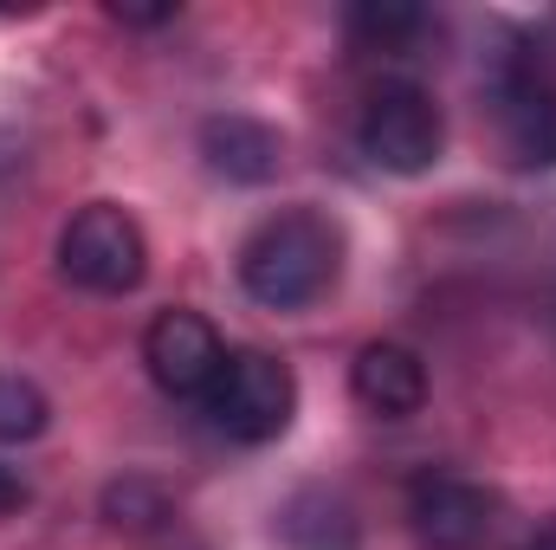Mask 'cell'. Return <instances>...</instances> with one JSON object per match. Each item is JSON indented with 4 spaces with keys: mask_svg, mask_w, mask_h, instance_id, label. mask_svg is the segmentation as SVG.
I'll use <instances>...</instances> for the list:
<instances>
[{
    "mask_svg": "<svg viewBox=\"0 0 556 550\" xmlns=\"http://www.w3.org/2000/svg\"><path fill=\"white\" fill-rule=\"evenodd\" d=\"M343 273V227L317 208H285L240 247V285L266 311H304Z\"/></svg>",
    "mask_w": 556,
    "mask_h": 550,
    "instance_id": "6da1fadb",
    "label": "cell"
},
{
    "mask_svg": "<svg viewBox=\"0 0 556 550\" xmlns=\"http://www.w3.org/2000/svg\"><path fill=\"white\" fill-rule=\"evenodd\" d=\"M59 273L72 278L78 291H98V298H124L137 291L149 273V240L142 227L117 208V201H91L65 221L59 234Z\"/></svg>",
    "mask_w": 556,
    "mask_h": 550,
    "instance_id": "7a4b0ae2",
    "label": "cell"
},
{
    "mask_svg": "<svg viewBox=\"0 0 556 550\" xmlns=\"http://www.w3.org/2000/svg\"><path fill=\"white\" fill-rule=\"evenodd\" d=\"M207 402V421L240 440V447H266L291 427V409H298V383L291 370L266 357V350H233L214 376V389L201 396Z\"/></svg>",
    "mask_w": 556,
    "mask_h": 550,
    "instance_id": "3957f363",
    "label": "cell"
},
{
    "mask_svg": "<svg viewBox=\"0 0 556 550\" xmlns=\"http://www.w3.org/2000/svg\"><path fill=\"white\" fill-rule=\"evenodd\" d=\"M356 142L389 175H427L440 162V149H446V117H440V104L420 85L389 78V85L369 91V104L356 117Z\"/></svg>",
    "mask_w": 556,
    "mask_h": 550,
    "instance_id": "277c9868",
    "label": "cell"
},
{
    "mask_svg": "<svg viewBox=\"0 0 556 550\" xmlns=\"http://www.w3.org/2000/svg\"><path fill=\"white\" fill-rule=\"evenodd\" d=\"M408 518L427 550H485L505 525V499L459 473H427L408 492Z\"/></svg>",
    "mask_w": 556,
    "mask_h": 550,
    "instance_id": "5b68a950",
    "label": "cell"
},
{
    "mask_svg": "<svg viewBox=\"0 0 556 550\" xmlns=\"http://www.w3.org/2000/svg\"><path fill=\"white\" fill-rule=\"evenodd\" d=\"M142 363L168 396H207L227 363V343L201 311H162L142 330Z\"/></svg>",
    "mask_w": 556,
    "mask_h": 550,
    "instance_id": "8992f818",
    "label": "cell"
},
{
    "mask_svg": "<svg viewBox=\"0 0 556 550\" xmlns=\"http://www.w3.org/2000/svg\"><path fill=\"white\" fill-rule=\"evenodd\" d=\"M350 396L382 421H408L427 402V363L402 343H369L350 370Z\"/></svg>",
    "mask_w": 556,
    "mask_h": 550,
    "instance_id": "52a82bcc",
    "label": "cell"
},
{
    "mask_svg": "<svg viewBox=\"0 0 556 550\" xmlns=\"http://www.w3.org/2000/svg\"><path fill=\"white\" fill-rule=\"evenodd\" d=\"M498 130L518 162H556V98L538 72L498 78Z\"/></svg>",
    "mask_w": 556,
    "mask_h": 550,
    "instance_id": "ba28073f",
    "label": "cell"
},
{
    "mask_svg": "<svg viewBox=\"0 0 556 550\" xmlns=\"http://www.w3.org/2000/svg\"><path fill=\"white\" fill-rule=\"evenodd\" d=\"M201 155L227 182H266L278 168V155H285V142L260 117H207L201 124Z\"/></svg>",
    "mask_w": 556,
    "mask_h": 550,
    "instance_id": "9c48e42d",
    "label": "cell"
},
{
    "mask_svg": "<svg viewBox=\"0 0 556 550\" xmlns=\"http://www.w3.org/2000/svg\"><path fill=\"white\" fill-rule=\"evenodd\" d=\"M278 538L291 550H356V512H350L343 492L304 486V492H291V505L278 512Z\"/></svg>",
    "mask_w": 556,
    "mask_h": 550,
    "instance_id": "30bf717a",
    "label": "cell"
},
{
    "mask_svg": "<svg viewBox=\"0 0 556 550\" xmlns=\"http://www.w3.org/2000/svg\"><path fill=\"white\" fill-rule=\"evenodd\" d=\"M350 33H356L363 46H376V52H402L415 33H427V13L408 7V0H363V7L350 13Z\"/></svg>",
    "mask_w": 556,
    "mask_h": 550,
    "instance_id": "8fae6325",
    "label": "cell"
},
{
    "mask_svg": "<svg viewBox=\"0 0 556 550\" xmlns=\"http://www.w3.org/2000/svg\"><path fill=\"white\" fill-rule=\"evenodd\" d=\"M52 421V402L39 396V383L0 370V440H39Z\"/></svg>",
    "mask_w": 556,
    "mask_h": 550,
    "instance_id": "7c38bea8",
    "label": "cell"
},
{
    "mask_svg": "<svg viewBox=\"0 0 556 550\" xmlns=\"http://www.w3.org/2000/svg\"><path fill=\"white\" fill-rule=\"evenodd\" d=\"M26 499H33V492H26V479H20L13 466H0V518H13Z\"/></svg>",
    "mask_w": 556,
    "mask_h": 550,
    "instance_id": "4fadbf2b",
    "label": "cell"
},
{
    "mask_svg": "<svg viewBox=\"0 0 556 550\" xmlns=\"http://www.w3.org/2000/svg\"><path fill=\"white\" fill-rule=\"evenodd\" d=\"M531 550H556V518L544 525V532H538V545H531Z\"/></svg>",
    "mask_w": 556,
    "mask_h": 550,
    "instance_id": "5bb4252c",
    "label": "cell"
}]
</instances>
